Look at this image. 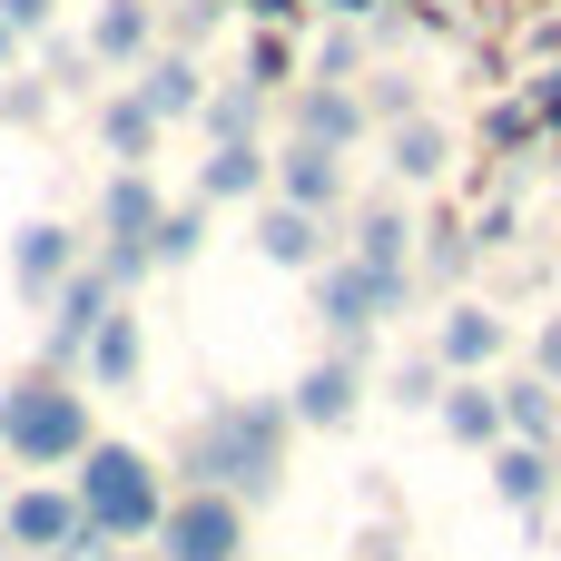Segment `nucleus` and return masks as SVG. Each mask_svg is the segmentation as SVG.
Returning <instances> with one entry per match:
<instances>
[{"label":"nucleus","mask_w":561,"mask_h":561,"mask_svg":"<svg viewBox=\"0 0 561 561\" xmlns=\"http://www.w3.org/2000/svg\"><path fill=\"white\" fill-rule=\"evenodd\" d=\"M0 552H30V561H99L108 542L89 533V513H79V493H69V483H20V493L0 503Z\"/></svg>","instance_id":"nucleus-5"},{"label":"nucleus","mask_w":561,"mask_h":561,"mask_svg":"<svg viewBox=\"0 0 561 561\" xmlns=\"http://www.w3.org/2000/svg\"><path fill=\"white\" fill-rule=\"evenodd\" d=\"M79 39L99 49V69H108V79H128V69H138V59H148L168 30H158V0H99Z\"/></svg>","instance_id":"nucleus-20"},{"label":"nucleus","mask_w":561,"mask_h":561,"mask_svg":"<svg viewBox=\"0 0 561 561\" xmlns=\"http://www.w3.org/2000/svg\"><path fill=\"white\" fill-rule=\"evenodd\" d=\"M286 207H316V217H345L355 187H345V148H316V138H276V187Z\"/></svg>","instance_id":"nucleus-10"},{"label":"nucleus","mask_w":561,"mask_h":561,"mask_svg":"<svg viewBox=\"0 0 561 561\" xmlns=\"http://www.w3.org/2000/svg\"><path fill=\"white\" fill-rule=\"evenodd\" d=\"M39 79H49V99H79V89H99V49H89V39H59V49L39 59Z\"/></svg>","instance_id":"nucleus-33"},{"label":"nucleus","mask_w":561,"mask_h":561,"mask_svg":"<svg viewBox=\"0 0 561 561\" xmlns=\"http://www.w3.org/2000/svg\"><path fill=\"white\" fill-rule=\"evenodd\" d=\"M385 168H394V187L454 178V128H444V118H394V128H385Z\"/></svg>","instance_id":"nucleus-23"},{"label":"nucleus","mask_w":561,"mask_h":561,"mask_svg":"<svg viewBox=\"0 0 561 561\" xmlns=\"http://www.w3.org/2000/svg\"><path fill=\"white\" fill-rule=\"evenodd\" d=\"M286 454H296V414H286V394H207V404L178 424L168 483L237 493V503L256 513V503L286 493Z\"/></svg>","instance_id":"nucleus-1"},{"label":"nucleus","mask_w":561,"mask_h":561,"mask_svg":"<svg viewBox=\"0 0 561 561\" xmlns=\"http://www.w3.org/2000/svg\"><path fill=\"white\" fill-rule=\"evenodd\" d=\"M444 385H454V375H444V355H434V345L375 375V394H385V404H404V414H434V404H444Z\"/></svg>","instance_id":"nucleus-28"},{"label":"nucleus","mask_w":561,"mask_h":561,"mask_svg":"<svg viewBox=\"0 0 561 561\" xmlns=\"http://www.w3.org/2000/svg\"><path fill=\"white\" fill-rule=\"evenodd\" d=\"M355 561H404V542H394V533H365V542H355Z\"/></svg>","instance_id":"nucleus-42"},{"label":"nucleus","mask_w":561,"mask_h":561,"mask_svg":"<svg viewBox=\"0 0 561 561\" xmlns=\"http://www.w3.org/2000/svg\"><path fill=\"white\" fill-rule=\"evenodd\" d=\"M227 10H247V20H256V30H286V20H306V10H316V0H227Z\"/></svg>","instance_id":"nucleus-38"},{"label":"nucleus","mask_w":561,"mask_h":561,"mask_svg":"<svg viewBox=\"0 0 561 561\" xmlns=\"http://www.w3.org/2000/svg\"><path fill=\"white\" fill-rule=\"evenodd\" d=\"M503 345H513L503 306H483V296H444V316H434V355H444V375H493Z\"/></svg>","instance_id":"nucleus-11"},{"label":"nucleus","mask_w":561,"mask_h":561,"mask_svg":"<svg viewBox=\"0 0 561 561\" xmlns=\"http://www.w3.org/2000/svg\"><path fill=\"white\" fill-rule=\"evenodd\" d=\"M207 148H227V138H266V89H247V79H227V89H207L197 99V118H187Z\"/></svg>","instance_id":"nucleus-25"},{"label":"nucleus","mask_w":561,"mask_h":561,"mask_svg":"<svg viewBox=\"0 0 561 561\" xmlns=\"http://www.w3.org/2000/svg\"><path fill=\"white\" fill-rule=\"evenodd\" d=\"M355 99H365V118H375V128H394V118H424V89H414L404 69H365V79H355Z\"/></svg>","instance_id":"nucleus-30"},{"label":"nucleus","mask_w":561,"mask_h":561,"mask_svg":"<svg viewBox=\"0 0 561 561\" xmlns=\"http://www.w3.org/2000/svg\"><path fill=\"white\" fill-rule=\"evenodd\" d=\"M158 138H168V128H158V108L118 79V89L99 99V158H108V168H148V158H158Z\"/></svg>","instance_id":"nucleus-21"},{"label":"nucleus","mask_w":561,"mask_h":561,"mask_svg":"<svg viewBox=\"0 0 561 561\" xmlns=\"http://www.w3.org/2000/svg\"><path fill=\"white\" fill-rule=\"evenodd\" d=\"M138 375H148V325H138V306H108V325L79 355V385L89 394H138Z\"/></svg>","instance_id":"nucleus-17"},{"label":"nucleus","mask_w":561,"mask_h":561,"mask_svg":"<svg viewBox=\"0 0 561 561\" xmlns=\"http://www.w3.org/2000/svg\"><path fill=\"white\" fill-rule=\"evenodd\" d=\"M0 20H10V30L39 49V39H49V20H59V0H0Z\"/></svg>","instance_id":"nucleus-37"},{"label":"nucleus","mask_w":561,"mask_h":561,"mask_svg":"<svg viewBox=\"0 0 561 561\" xmlns=\"http://www.w3.org/2000/svg\"><path fill=\"white\" fill-rule=\"evenodd\" d=\"M365 69H375V49H365V30H345V20H335V30L316 39V69H306V79H335V89H355Z\"/></svg>","instance_id":"nucleus-31"},{"label":"nucleus","mask_w":561,"mask_h":561,"mask_svg":"<svg viewBox=\"0 0 561 561\" xmlns=\"http://www.w3.org/2000/svg\"><path fill=\"white\" fill-rule=\"evenodd\" d=\"M365 394H375V355L325 345V355L286 385V414H296V434H345V424L365 414Z\"/></svg>","instance_id":"nucleus-7"},{"label":"nucleus","mask_w":561,"mask_h":561,"mask_svg":"<svg viewBox=\"0 0 561 561\" xmlns=\"http://www.w3.org/2000/svg\"><path fill=\"white\" fill-rule=\"evenodd\" d=\"M256 256H266V266H286V276H316V266L335 256V217L286 207V197H256Z\"/></svg>","instance_id":"nucleus-12"},{"label":"nucleus","mask_w":561,"mask_h":561,"mask_svg":"<svg viewBox=\"0 0 561 561\" xmlns=\"http://www.w3.org/2000/svg\"><path fill=\"white\" fill-rule=\"evenodd\" d=\"M108 306H128V296H118V286H108L99 266H79V276H69V286H59L49 306H39V316H49V345H39V365L79 375V355H89V335L108 325Z\"/></svg>","instance_id":"nucleus-9"},{"label":"nucleus","mask_w":561,"mask_h":561,"mask_svg":"<svg viewBox=\"0 0 561 561\" xmlns=\"http://www.w3.org/2000/svg\"><path fill=\"white\" fill-rule=\"evenodd\" d=\"M30 118H49V79H10L0 89V128H30Z\"/></svg>","instance_id":"nucleus-36"},{"label":"nucleus","mask_w":561,"mask_h":561,"mask_svg":"<svg viewBox=\"0 0 561 561\" xmlns=\"http://www.w3.org/2000/svg\"><path fill=\"white\" fill-rule=\"evenodd\" d=\"M375 118H365V99L355 89H335V79H296L286 89V138H316V148H355Z\"/></svg>","instance_id":"nucleus-14"},{"label":"nucleus","mask_w":561,"mask_h":561,"mask_svg":"<svg viewBox=\"0 0 561 561\" xmlns=\"http://www.w3.org/2000/svg\"><path fill=\"white\" fill-rule=\"evenodd\" d=\"M247 503L237 493H197V483H178L168 493V523H158V561H247Z\"/></svg>","instance_id":"nucleus-6"},{"label":"nucleus","mask_w":561,"mask_h":561,"mask_svg":"<svg viewBox=\"0 0 561 561\" xmlns=\"http://www.w3.org/2000/svg\"><path fill=\"white\" fill-rule=\"evenodd\" d=\"M316 10H325V20H345V30H375V20H385V0H316Z\"/></svg>","instance_id":"nucleus-41"},{"label":"nucleus","mask_w":561,"mask_h":561,"mask_svg":"<svg viewBox=\"0 0 561 561\" xmlns=\"http://www.w3.org/2000/svg\"><path fill=\"white\" fill-rule=\"evenodd\" d=\"M523 99H533V118H542V128H561V69H542V79H533Z\"/></svg>","instance_id":"nucleus-40"},{"label":"nucleus","mask_w":561,"mask_h":561,"mask_svg":"<svg viewBox=\"0 0 561 561\" xmlns=\"http://www.w3.org/2000/svg\"><path fill=\"white\" fill-rule=\"evenodd\" d=\"M128 89L158 108V128H187L197 118V99H207V69H197V49H178V39H158L138 69H128Z\"/></svg>","instance_id":"nucleus-13"},{"label":"nucleus","mask_w":561,"mask_h":561,"mask_svg":"<svg viewBox=\"0 0 561 561\" xmlns=\"http://www.w3.org/2000/svg\"><path fill=\"white\" fill-rule=\"evenodd\" d=\"M483 463H493V503L542 533V523H552V444H513V434H503Z\"/></svg>","instance_id":"nucleus-19"},{"label":"nucleus","mask_w":561,"mask_h":561,"mask_svg":"<svg viewBox=\"0 0 561 561\" xmlns=\"http://www.w3.org/2000/svg\"><path fill=\"white\" fill-rule=\"evenodd\" d=\"M414 296H424V276H414V266H404V276H385V266L325 256V266L306 276V316H316V335H325V345H345V355H375V335H385L394 316H414Z\"/></svg>","instance_id":"nucleus-4"},{"label":"nucleus","mask_w":561,"mask_h":561,"mask_svg":"<svg viewBox=\"0 0 561 561\" xmlns=\"http://www.w3.org/2000/svg\"><path fill=\"white\" fill-rule=\"evenodd\" d=\"M237 79H247V89H266V99H286V89L306 79V59H296V39H286V30H247Z\"/></svg>","instance_id":"nucleus-27"},{"label":"nucleus","mask_w":561,"mask_h":561,"mask_svg":"<svg viewBox=\"0 0 561 561\" xmlns=\"http://www.w3.org/2000/svg\"><path fill=\"white\" fill-rule=\"evenodd\" d=\"M69 493H79V513H89V533L108 542V552H138V542H158V523H168V463L148 454V444H118V434H99L79 463H69Z\"/></svg>","instance_id":"nucleus-3"},{"label":"nucleus","mask_w":561,"mask_h":561,"mask_svg":"<svg viewBox=\"0 0 561 561\" xmlns=\"http://www.w3.org/2000/svg\"><path fill=\"white\" fill-rule=\"evenodd\" d=\"M158 217H168V187H158V168H108L99 178V227H89V247L99 237H158Z\"/></svg>","instance_id":"nucleus-18"},{"label":"nucleus","mask_w":561,"mask_h":561,"mask_svg":"<svg viewBox=\"0 0 561 561\" xmlns=\"http://www.w3.org/2000/svg\"><path fill=\"white\" fill-rule=\"evenodd\" d=\"M89 266H99V276H108L118 296H138V286L158 276V256H148L138 237H99V247H89Z\"/></svg>","instance_id":"nucleus-32"},{"label":"nucleus","mask_w":561,"mask_h":561,"mask_svg":"<svg viewBox=\"0 0 561 561\" xmlns=\"http://www.w3.org/2000/svg\"><path fill=\"white\" fill-rule=\"evenodd\" d=\"M414 207L404 197H365V207H345V256L355 266H385V276H404L414 266Z\"/></svg>","instance_id":"nucleus-16"},{"label":"nucleus","mask_w":561,"mask_h":561,"mask_svg":"<svg viewBox=\"0 0 561 561\" xmlns=\"http://www.w3.org/2000/svg\"><path fill=\"white\" fill-rule=\"evenodd\" d=\"M533 375H552V385H561V316L533 325Z\"/></svg>","instance_id":"nucleus-39"},{"label":"nucleus","mask_w":561,"mask_h":561,"mask_svg":"<svg viewBox=\"0 0 561 561\" xmlns=\"http://www.w3.org/2000/svg\"><path fill=\"white\" fill-rule=\"evenodd\" d=\"M552 503H561V454H552Z\"/></svg>","instance_id":"nucleus-45"},{"label":"nucleus","mask_w":561,"mask_h":561,"mask_svg":"<svg viewBox=\"0 0 561 561\" xmlns=\"http://www.w3.org/2000/svg\"><path fill=\"white\" fill-rule=\"evenodd\" d=\"M493 385H503V434H513V444H552V454H561V385H552V375L523 365V375H493Z\"/></svg>","instance_id":"nucleus-24"},{"label":"nucleus","mask_w":561,"mask_h":561,"mask_svg":"<svg viewBox=\"0 0 561 561\" xmlns=\"http://www.w3.org/2000/svg\"><path fill=\"white\" fill-rule=\"evenodd\" d=\"M207 197H168V217H158V237H148V256L158 266H197V247H207Z\"/></svg>","instance_id":"nucleus-29"},{"label":"nucleus","mask_w":561,"mask_h":561,"mask_svg":"<svg viewBox=\"0 0 561 561\" xmlns=\"http://www.w3.org/2000/svg\"><path fill=\"white\" fill-rule=\"evenodd\" d=\"M20 59H30V39H20V30H10V20H0V79H10V69H20Z\"/></svg>","instance_id":"nucleus-43"},{"label":"nucleus","mask_w":561,"mask_h":561,"mask_svg":"<svg viewBox=\"0 0 561 561\" xmlns=\"http://www.w3.org/2000/svg\"><path fill=\"white\" fill-rule=\"evenodd\" d=\"M473 256H483V247H473V227H463V217H434V227L414 237V276H424V286H463V276H473Z\"/></svg>","instance_id":"nucleus-26"},{"label":"nucleus","mask_w":561,"mask_h":561,"mask_svg":"<svg viewBox=\"0 0 561 561\" xmlns=\"http://www.w3.org/2000/svg\"><path fill=\"white\" fill-rule=\"evenodd\" d=\"M89 444H99V414H89V385H79V375L20 365V375L0 385V463H20V473H69Z\"/></svg>","instance_id":"nucleus-2"},{"label":"nucleus","mask_w":561,"mask_h":561,"mask_svg":"<svg viewBox=\"0 0 561 561\" xmlns=\"http://www.w3.org/2000/svg\"><path fill=\"white\" fill-rule=\"evenodd\" d=\"M99 561H158V552H99Z\"/></svg>","instance_id":"nucleus-44"},{"label":"nucleus","mask_w":561,"mask_h":561,"mask_svg":"<svg viewBox=\"0 0 561 561\" xmlns=\"http://www.w3.org/2000/svg\"><path fill=\"white\" fill-rule=\"evenodd\" d=\"M533 128H542L533 99H493V108H483V148H493V158H503V148H533Z\"/></svg>","instance_id":"nucleus-34"},{"label":"nucleus","mask_w":561,"mask_h":561,"mask_svg":"<svg viewBox=\"0 0 561 561\" xmlns=\"http://www.w3.org/2000/svg\"><path fill=\"white\" fill-rule=\"evenodd\" d=\"M79 266H89V237H79V227H59V217H20V227H10V296H20L30 316H39Z\"/></svg>","instance_id":"nucleus-8"},{"label":"nucleus","mask_w":561,"mask_h":561,"mask_svg":"<svg viewBox=\"0 0 561 561\" xmlns=\"http://www.w3.org/2000/svg\"><path fill=\"white\" fill-rule=\"evenodd\" d=\"M434 424H444L463 454H493V444H503V385H493V375H454L444 404H434Z\"/></svg>","instance_id":"nucleus-22"},{"label":"nucleus","mask_w":561,"mask_h":561,"mask_svg":"<svg viewBox=\"0 0 561 561\" xmlns=\"http://www.w3.org/2000/svg\"><path fill=\"white\" fill-rule=\"evenodd\" d=\"M266 187H276V148H266V138H227V148L197 158V187H187V197H207V207H256Z\"/></svg>","instance_id":"nucleus-15"},{"label":"nucleus","mask_w":561,"mask_h":561,"mask_svg":"<svg viewBox=\"0 0 561 561\" xmlns=\"http://www.w3.org/2000/svg\"><path fill=\"white\" fill-rule=\"evenodd\" d=\"M217 20H227V0H158V30H168L178 49H197Z\"/></svg>","instance_id":"nucleus-35"},{"label":"nucleus","mask_w":561,"mask_h":561,"mask_svg":"<svg viewBox=\"0 0 561 561\" xmlns=\"http://www.w3.org/2000/svg\"><path fill=\"white\" fill-rule=\"evenodd\" d=\"M0 561H10V552H0Z\"/></svg>","instance_id":"nucleus-46"}]
</instances>
